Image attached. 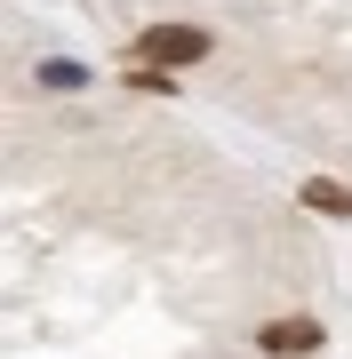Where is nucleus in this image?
<instances>
[{"label": "nucleus", "instance_id": "7ed1b4c3", "mask_svg": "<svg viewBox=\"0 0 352 359\" xmlns=\"http://www.w3.org/2000/svg\"><path fill=\"white\" fill-rule=\"evenodd\" d=\"M304 208H313V216H352V192L328 184V176H313V184H304Z\"/></svg>", "mask_w": 352, "mask_h": 359}, {"label": "nucleus", "instance_id": "f257e3e1", "mask_svg": "<svg viewBox=\"0 0 352 359\" xmlns=\"http://www.w3.org/2000/svg\"><path fill=\"white\" fill-rule=\"evenodd\" d=\"M209 56V25H152L136 40V65H152V72H169V65H200Z\"/></svg>", "mask_w": 352, "mask_h": 359}, {"label": "nucleus", "instance_id": "f03ea898", "mask_svg": "<svg viewBox=\"0 0 352 359\" xmlns=\"http://www.w3.org/2000/svg\"><path fill=\"white\" fill-rule=\"evenodd\" d=\"M256 351H264V359H304V351H320V320H264V327H256Z\"/></svg>", "mask_w": 352, "mask_h": 359}, {"label": "nucleus", "instance_id": "20e7f679", "mask_svg": "<svg viewBox=\"0 0 352 359\" xmlns=\"http://www.w3.org/2000/svg\"><path fill=\"white\" fill-rule=\"evenodd\" d=\"M40 88H80V65H40Z\"/></svg>", "mask_w": 352, "mask_h": 359}]
</instances>
